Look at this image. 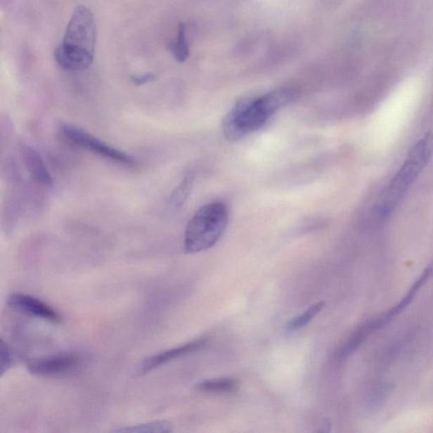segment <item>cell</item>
Returning <instances> with one entry per match:
<instances>
[{"instance_id": "obj_15", "label": "cell", "mask_w": 433, "mask_h": 433, "mask_svg": "<svg viewBox=\"0 0 433 433\" xmlns=\"http://www.w3.org/2000/svg\"><path fill=\"white\" fill-rule=\"evenodd\" d=\"M172 52L178 61L184 62L188 57L189 49L186 39V27L181 24L179 27L178 37L176 41L172 44Z\"/></svg>"}, {"instance_id": "obj_9", "label": "cell", "mask_w": 433, "mask_h": 433, "mask_svg": "<svg viewBox=\"0 0 433 433\" xmlns=\"http://www.w3.org/2000/svg\"><path fill=\"white\" fill-rule=\"evenodd\" d=\"M208 338H201L191 341V342L181 345L167 351L155 354L152 356L146 358L141 366V373L143 374L160 368V366L169 363V362L179 359V358L190 355L206 347Z\"/></svg>"}, {"instance_id": "obj_2", "label": "cell", "mask_w": 433, "mask_h": 433, "mask_svg": "<svg viewBox=\"0 0 433 433\" xmlns=\"http://www.w3.org/2000/svg\"><path fill=\"white\" fill-rule=\"evenodd\" d=\"M295 95L294 89H280L261 97L240 100L224 119V136L228 141H235L259 130L278 110L292 101Z\"/></svg>"}, {"instance_id": "obj_8", "label": "cell", "mask_w": 433, "mask_h": 433, "mask_svg": "<svg viewBox=\"0 0 433 433\" xmlns=\"http://www.w3.org/2000/svg\"><path fill=\"white\" fill-rule=\"evenodd\" d=\"M7 303L13 309L28 316H35V318L47 320L52 323H59L61 320L60 315L53 308L41 299L29 295L11 294L8 298Z\"/></svg>"}, {"instance_id": "obj_16", "label": "cell", "mask_w": 433, "mask_h": 433, "mask_svg": "<svg viewBox=\"0 0 433 433\" xmlns=\"http://www.w3.org/2000/svg\"><path fill=\"white\" fill-rule=\"evenodd\" d=\"M12 364V357L9 347L5 341L1 340L0 347V373L3 376L6 370H9Z\"/></svg>"}, {"instance_id": "obj_4", "label": "cell", "mask_w": 433, "mask_h": 433, "mask_svg": "<svg viewBox=\"0 0 433 433\" xmlns=\"http://www.w3.org/2000/svg\"><path fill=\"white\" fill-rule=\"evenodd\" d=\"M228 219L227 207L222 202L202 207L187 224L184 247L187 253H198L210 249L221 238Z\"/></svg>"}, {"instance_id": "obj_14", "label": "cell", "mask_w": 433, "mask_h": 433, "mask_svg": "<svg viewBox=\"0 0 433 433\" xmlns=\"http://www.w3.org/2000/svg\"><path fill=\"white\" fill-rule=\"evenodd\" d=\"M173 431L174 425L172 422L160 420V422H147L130 427L118 429V430H115V432L168 433Z\"/></svg>"}, {"instance_id": "obj_12", "label": "cell", "mask_w": 433, "mask_h": 433, "mask_svg": "<svg viewBox=\"0 0 433 433\" xmlns=\"http://www.w3.org/2000/svg\"><path fill=\"white\" fill-rule=\"evenodd\" d=\"M240 388V382L237 379L224 377L209 379L198 384L197 389L207 394H231Z\"/></svg>"}, {"instance_id": "obj_6", "label": "cell", "mask_w": 433, "mask_h": 433, "mask_svg": "<svg viewBox=\"0 0 433 433\" xmlns=\"http://www.w3.org/2000/svg\"><path fill=\"white\" fill-rule=\"evenodd\" d=\"M433 268H427L424 272L420 274V276L415 280L413 285L411 287L409 291L406 294L401 302H399L396 305L391 307L389 310L384 314L377 316L374 319H370L368 322L361 324L357 330L351 335V338L358 344L361 345L368 337L378 330H381L385 325L389 323L395 316L406 309L410 306V304L413 301L415 295H418L419 290L422 288L425 283L427 282L432 276Z\"/></svg>"}, {"instance_id": "obj_13", "label": "cell", "mask_w": 433, "mask_h": 433, "mask_svg": "<svg viewBox=\"0 0 433 433\" xmlns=\"http://www.w3.org/2000/svg\"><path fill=\"white\" fill-rule=\"evenodd\" d=\"M326 305L325 302H320L314 304L309 309H307L302 314L295 316V318L290 321L286 325V330L290 332L297 331L301 328L306 327L318 316Z\"/></svg>"}, {"instance_id": "obj_10", "label": "cell", "mask_w": 433, "mask_h": 433, "mask_svg": "<svg viewBox=\"0 0 433 433\" xmlns=\"http://www.w3.org/2000/svg\"><path fill=\"white\" fill-rule=\"evenodd\" d=\"M20 153L25 167L32 180L45 188H52L53 182L51 174L46 167L44 161L39 152L30 146L22 145Z\"/></svg>"}, {"instance_id": "obj_11", "label": "cell", "mask_w": 433, "mask_h": 433, "mask_svg": "<svg viewBox=\"0 0 433 433\" xmlns=\"http://www.w3.org/2000/svg\"><path fill=\"white\" fill-rule=\"evenodd\" d=\"M194 180V173L193 172H187L180 184L170 195L167 202V209L170 214H176L184 206L191 190L193 188Z\"/></svg>"}, {"instance_id": "obj_17", "label": "cell", "mask_w": 433, "mask_h": 433, "mask_svg": "<svg viewBox=\"0 0 433 433\" xmlns=\"http://www.w3.org/2000/svg\"><path fill=\"white\" fill-rule=\"evenodd\" d=\"M154 79H155V76L153 74L148 73L132 77L131 80L135 85L141 86L147 84V83L153 81Z\"/></svg>"}, {"instance_id": "obj_5", "label": "cell", "mask_w": 433, "mask_h": 433, "mask_svg": "<svg viewBox=\"0 0 433 433\" xmlns=\"http://www.w3.org/2000/svg\"><path fill=\"white\" fill-rule=\"evenodd\" d=\"M60 133L67 143L97 154V155L106 158L108 160L127 166L136 164L134 157L117 148L111 147L110 145L104 143L102 140L82 130L80 128L65 124L60 128Z\"/></svg>"}, {"instance_id": "obj_7", "label": "cell", "mask_w": 433, "mask_h": 433, "mask_svg": "<svg viewBox=\"0 0 433 433\" xmlns=\"http://www.w3.org/2000/svg\"><path fill=\"white\" fill-rule=\"evenodd\" d=\"M80 365L76 354L65 353L30 361L27 363L30 373L40 377L59 376L68 373Z\"/></svg>"}, {"instance_id": "obj_1", "label": "cell", "mask_w": 433, "mask_h": 433, "mask_svg": "<svg viewBox=\"0 0 433 433\" xmlns=\"http://www.w3.org/2000/svg\"><path fill=\"white\" fill-rule=\"evenodd\" d=\"M432 155L433 135L428 133L412 147L401 168L378 198L372 212L374 226L377 227L384 224L394 214L416 179L426 169Z\"/></svg>"}, {"instance_id": "obj_3", "label": "cell", "mask_w": 433, "mask_h": 433, "mask_svg": "<svg viewBox=\"0 0 433 433\" xmlns=\"http://www.w3.org/2000/svg\"><path fill=\"white\" fill-rule=\"evenodd\" d=\"M62 41L53 52L57 64L72 72L89 69L97 41V26L89 8L81 6L75 10Z\"/></svg>"}]
</instances>
